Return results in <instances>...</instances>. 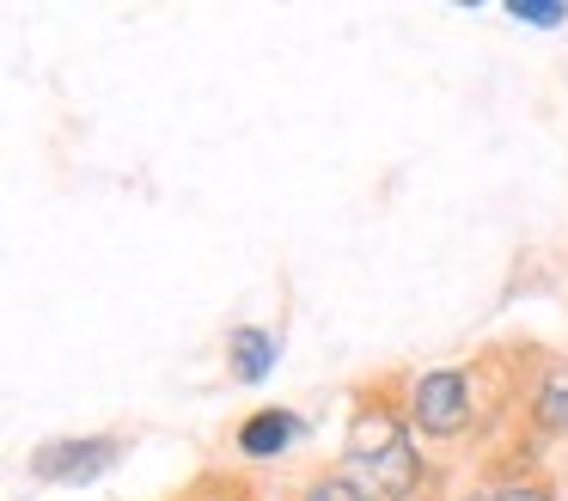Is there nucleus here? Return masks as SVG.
Listing matches in <instances>:
<instances>
[{
	"label": "nucleus",
	"instance_id": "nucleus-10",
	"mask_svg": "<svg viewBox=\"0 0 568 501\" xmlns=\"http://www.w3.org/2000/svg\"><path fill=\"white\" fill-rule=\"evenodd\" d=\"M458 501H483V495H458Z\"/></svg>",
	"mask_w": 568,
	"mask_h": 501
},
{
	"label": "nucleus",
	"instance_id": "nucleus-11",
	"mask_svg": "<svg viewBox=\"0 0 568 501\" xmlns=\"http://www.w3.org/2000/svg\"><path fill=\"white\" fill-rule=\"evenodd\" d=\"M202 501H226V495H202Z\"/></svg>",
	"mask_w": 568,
	"mask_h": 501
},
{
	"label": "nucleus",
	"instance_id": "nucleus-6",
	"mask_svg": "<svg viewBox=\"0 0 568 501\" xmlns=\"http://www.w3.org/2000/svg\"><path fill=\"white\" fill-rule=\"evenodd\" d=\"M531 422H538V434H568V367H544L538 391H531Z\"/></svg>",
	"mask_w": 568,
	"mask_h": 501
},
{
	"label": "nucleus",
	"instance_id": "nucleus-5",
	"mask_svg": "<svg viewBox=\"0 0 568 501\" xmlns=\"http://www.w3.org/2000/svg\"><path fill=\"white\" fill-rule=\"evenodd\" d=\"M226 354H233V373L245 379V385H257V379H270L275 354H282V337H275V330L245 324V330H233V337H226Z\"/></svg>",
	"mask_w": 568,
	"mask_h": 501
},
{
	"label": "nucleus",
	"instance_id": "nucleus-8",
	"mask_svg": "<svg viewBox=\"0 0 568 501\" xmlns=\"http://www.w3.org/2000/svg\"><path fill=\"white\" fill-rule=\"evenodd\" d=\"M300 501H367V495H361L348 477H318V483H306V495H300Z\"/></svg>",
	"mask_w": 568,
	"mask_h": 501
},
{
	"label": "nucleus",
	"instance_id": "nucleus-7",
	"mask_svg": "<svg viewBox=\"0 0 568 501\" xmlns=\"http://www.w3.org/2000/svg\"><path fill=\"white\" fill-rule=\"evenodd\" d=\"M507 19H514V24H538V31H556V24H568V7H562V0H514Z\"/></svg>",
	"mask_w": 568,
	"mask_h": 501
},
{
	"label": "nucleus",
	"instance_id": "nucleus-3",
	"mask_svg": "<svg viewBox=\"0 0 568 501\" xmlns=\"http://www.w3.org/2000/svg\"><path fill=\"white\" fill-rule=\"evenodd\" d=\"M123 459V440L92 434V440H50V447L31 452V471L50 477V483H99L111 464Z\"/></svg>",
	"mask_w": 568,
	"mask_h": 501
},
{
	"label": "nucleus",
	"instance_id": "nucleus-9",
	"mask_svg": "<svg viewBox=\"0 0 568 501\" xmlns=\"http://www.w3.org/2000/svg\"><path fill=\"white\" fill-rule=\"evenodd\" d=\"M489 501H550V489H544L538 477H507V483L495 489Z\"/></svg>",
	"mask_w": 568,
	"mask_h": 501
},
{
	"label": "nucleus",
	"instance_id": "nucleus-4",
	"mask_svg": "<svg viewBox=\"0 0 568 501\" xmlns=\"http://www.w3.org/2000/svg\"><path fill=\"white\" fill-rule=\"evenodd\" d=\"M300 428L306 422H300L294 410H257L239 428V452H245V459H275V452H287L300 440Z\"/></svg>",
	"mask_w": 568,
	"mask_h": 501
},
{
	"label": "nucleus",
	"instance_id": "nucleus-2",
	"mask_svg": "<svg viewBox=\"0 0 568 501\" xmlns=\"http://www.w3.org/2000/svg\"><path fill=\"white\" fill-rule=\"evenodd\" d=\"M470 422V373L458 367H428L409 379V428L428 440H458Z\"/></svg>",
	"mask_w": 568,
	"mask_h": 501
},
{
	"label": "nucleus",
	"instance_id": "nucleus-1",
	"mask_svg": "<svg viewBox=\"0 0 568 501\" xmlns=\"http://www.w3.org/2000/svg\"><path fill=\"white\" fill-rule=\"evenodd\" d=\"M343 477L367 501H416L422 483H428V464H422L409 415H397L392 403L361 410L343 440Z\"/></svg>",
	"mask_w": 568,
	"mask_h": 501
}]
</instances>
